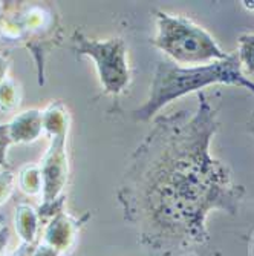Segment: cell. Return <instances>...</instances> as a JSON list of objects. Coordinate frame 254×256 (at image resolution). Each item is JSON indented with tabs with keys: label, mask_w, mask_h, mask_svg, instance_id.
<instances>
[{
	"label": "cell",
	"mask_w": 254,
	"mask_h": 256,
	"mask_svg": "<svg viewBox=\"0 0 254 256\" xmlns=\"http://www.w3.org/2000/svg\"><path fill=\"white\" fill-rule=\"evenodd\" d=\"M198 109L161 115L124 174L120 201L141 238L156 250L176 252L207 240L212 210L235 215L245 195L225 162L210 154L218 110L204 92Z\"/></svg>",
	"instance_id": "obj_1"
},
{
	"label": "cell",
	"mask_w": 254,
	"mask_h": 256,
	"mask_svg": "<svg viewBox=\"0 0 254 256\" xmlns=\"http://www.w3.org/2000/svg\"><path fill=\"white\" fill-rule=\"evenodd\" d=\"M215 83L241 86L254 94V82L247 78L242 72L236 52L228 54L224 60L201 66L182 68L170 60L159 62L153 77L150 97L143 108L135 110V117L140 120H150L159 109H163L175 98Z\"/></svg>",
	"instance_id": "obj_2"
},
{
	"label": "cell",
	"mask_w": 254,
	"mask_h": 256,
	"mask_svg": "<svg viewBox=\"0 0 254 256\" xmlns=\"http://www.w3.org/2000/svg\"><path fill=\"white\" fill-rule=\"evenodd\" d=\"M153 44L164 51L173 63L179 64H209L228 57L215 38L190 18L158 12V34Z\"/></svg>",
	"instance_id": "obj_3"
},
{
	"label": "cell",
	"mask_w": 254,
	"mask_h": 256,
	"mask_svg": "<svg viewBox=\"0 0 254 256\" xmlns=\"http://www.w3.org/2000/svg\"><path fill=\"white\" fill-rule=\"evenodd\" d=\"M72 40L75 43L77 54H86L97 60V66L106 89L110 92H118L127 80L123 42L110 40L106 43H98L86 38L78 31L74 32Z\"/></svg>",
	"instance_id": "obj_4"
},
{
	"label": "cell",
	"mask_w": 254,
	"mask_h": 256,
	"mask_svg": "<svg viewBox=\"0 0 254 256\" xmlns=\"http://www.w3.org/2000/svg\"><path fill=\"white\" fill-rule=\"evenodd\" d=\"M40 130V117L38 112H26L23 117L14 122L9 128V136L15 142H26V140H34Z\"/></svg>",
	"instance_id": "obj_5"
},
{
	"label": "cell",
	"mask_w": 254,
	"mask_h": 256,
	"mask_svg": "<svg viewBox=\"0 0 254 256\" xmlns=\"http://www.w3.org/2000/svg\"><path fill=\"white\" fill-rule=\"evenodd\" d=\"M238 57L247 74L254 76V34H244L239 38Z\"/></svg>",
	"instance_id": "obj_6"
},
{
	"label": "cell",
	"mask_w": 254,
	"mask_h": 256,
	"mask_svg": "<svg viewBox=\"0 0 254 256\" xmlns=\"http://www.w3.org/2000/svg\"><path fill=\"white\" fill-rule=\"evenodd\" d=\"M9 142H11L9 128L8 126H0V164H3V162H5V149H6Z\"/></svg>",
	"instance_id": "obj_7"
},
{
	"label": "cell",
	"mask_w": 254,
	"mask_h": 256,
	"mask_svg": "<svg viewBox=\"0 0 254 256\" xmlns=\"http://www.w3.org/2000/svg\"><path fill=\"white\" fill-rule=\"evenodd\" d=\"M248 132H251L253 135H254V112H253V115H251V118H250V122H248Z\"/></svg>",
	"instance_id": "obj_8"
},
{
	"label": "cell",
	"mask_w": 254,
	"mask_h": 256,
	"mask_svg": "<svg viewBox=\"0 0 254 256\" xmlns=\"http://www.w3.org/2000/svg\"><path fill=\"white\" fill-rule=\"evenodd\" d=\"M245 4H247L248 6H251L253 10H254V2H245Z\"/></svg>",
	"instance_id": "obj_9"
}]
</instances>
